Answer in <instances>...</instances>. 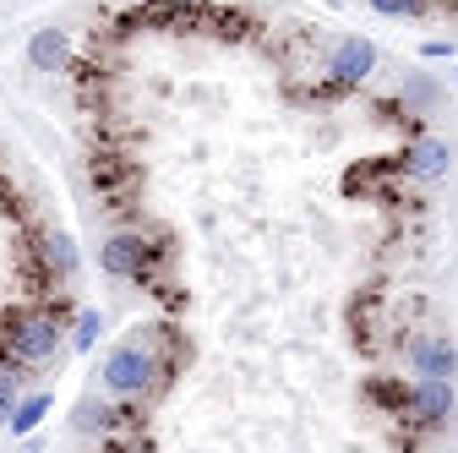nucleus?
Returning a JSON list of instances; mask_svg holds the SVG:
<instances>
[{
    "label": "nucleus",
    "instance_id": "6",
    "mask_svg": "<svg viewBox=\"0 0 458 453\" xmlns=\"http://www.w3.org/2000/svg\"><path fill=\"white\" fill-rule=\"evenodd\" d=\"M410 421L426 426V432H442L453 421V382H426L415 377L410 382Z\"/></svg>",
    "mask_w": 458,
    "mask_h": 453
},
{
    "label": "nucleus",
    "instance_id": "4",
    "mask_svg": "<svg viewBox=\"0 0 458 453\" xmlns=\"http://www.w3.org/2000/svg\"><path fill=\"white\" fill-rule=\"evenodd\" d=\"M404 361L426 382H453L458 377V345H453L447 333H415L410 345H404Z\"/></svg>",
    "mask_w": 458,
    "mask_h": 453
},
{
    "label": "nucleus",
    "instance_id": "3",
    "mask_svg": "<svg viewBox=\"0 0 458 453\" xmlns=\"http://www.w3.org/2000/svg\"><path fill=\"white\" fill-rule=\"evenodd\" d=\"M153 257H158V246L148 235H137V230H121V235H109L98 246V268L109 278H131V285H148L153 278Z\"/></svg>",
    "mask_w": 458,
    "mask_h": 453
},
{
    "label": "nucleus",
    "instance_id": "16",
    "mask_svg": "<svg viewBox=\"0 0 458 453\" xmlns=\"http://www.w3.org/2000/svg\"><path fill=\"white\" fill-rule=\"evenodd\" d=\"M49 262L61 268V273H72V268H77V252H72V241H66V235H55V241H49Z\"/></svg>",
    "mask_w": 458,
    "mask_h": 453
},
{
    "label": "nucleus",
    "instance_id": "7",
    "mask_svg": "<svg viewBox=\"0 0 458 453\" xmlns=\"http://www.w3.org/2000/svg\"><path fill=\"white\" fill-rule=\"evenodd\" d=\"M447 164H453V148H447L442 137H420V142H410V153H404V175H410V181H442Z\"/></svg>",
    "mask_w": 458,
    "mask_h": 453
},
{
    "label": "nucleus",
    "instance_id": "17",
    "mask_svg": "<svg viewBox=\"0 0 458 453\" xmlns=\"http://www.w3.org/2000/svg\"><path fill=\"white\" fill-rule=\"evenodd\" d=\"M420 55H426V61H453V38H431V44H420Z\"/></svg>",
    "mask_w": 458,
    "mask_h": 453
},
{
    "label": "nucleus",
    "instance_id": "10",
    "mask_svg": "<svg viewBox=\"0 0 458 453\" xmlns=\"http://www.w3.org/2000/svg\"><path fill=\"white\" fill-rule=\"evenodd\" d=\"M49 405H55L49 393H22V399H17V410H12V426H6V432H12V437H28V432H38V421L49 415Z\"/></svg>",
    "mask_w": 458,
    "mask_h": 453
},
{
    "label": "nucleus",
    "instance_id": "13",
    "mask_svg": "<svg viewBox=\"0 0 458 453\" xmlns=\"http://www.w3.org/2000/svg\"><path fill=\"white\" fill-rule=\"evenodd\" d=\"M126 175H131V169H126L121 158H114V153H104V158H93V186H98V192H114V186H121Z\"/></svg>",
    "mask_w": 458,
    "mask_h": 453
},
{
    "label": "nucleus",
    "instance_id": "2",
    "mask_svg": "<svg viewBox=\"0 0 458 453\" xmlns=\"http://www.w3.org/2000/svg\"><path fill=\"white\" fill-rule=\"evenodd\" d=\"M66 345V322L61 312H49V306H28V312H12L6 317V333H0V350H6L12 361H22L28 372L55 361Z\"/></svg>",
    "mask_w": 458,
    "mask_h": 453
},
{
    "label": "nucleus",
    "instance_id": "14",
    "mask_svg": "<svg viewBox=\"0 0 458 453\" xmlns=\"http://www.w3.org/2000/svg\"><path fill=\"white\" fill-rule=\"evenodd\" d=\"M104 328H109V322H104V312H82V317H77V333H72V350H93Z\"/></svg>",
    "mask_w": 458,
    "mask_h": 453
},
{
    "label": "nucleus",
    "instance_id": "9",
    "mask_svg": "<svg viewBox=\"0 0 458 453\" xmlns=\"http://www.w3.org/2000/svg\"><path fill=\"white\" fill-rule=\"evenodd\" d=\"M121 421H131V415L114 410V399H82V405L72 410V426H77V432H109V426H121Z\"/></svg>",
    "mask_w": 458,
    "mask_h": 453
},
{
    "label": "nucleus",
    "instance_id": "15",
    "mask_svg": "<svg viewBox=\"0 0 458 453\" xmlns=\"http://www.w3.org/2000/svg\"><path fill=\"white\" fill-rule=\"evenodd\" d=\"M371 12L377 17H426L431 0H371Z\"/></svg>",
    "mask_w": 458,
    "mask_h": 453
},
{
    "label": "nucleus",
    "instance_id": "12",
    "mask_svg": "<svg viewBox=\"0 0 458 453\" xmlns=\"http://www.w3.org/2000/svg\"><path fill=\"white\" fill-rule=\"evenodd\" d=\"M22 393H28V366L0 355V399H22Z\"/></svg>",
    "mask_w": 458,
    "mask_h": 453
},
{
    "label": "nucleus",
    "instance_id": "11",
    "mask_svg": "<svg viewBox=\"0 0 458 453\" xmlns=\"http://www.w3.org/2000/svg\"><path fill=\"white\" fill-rule=\"evenodd\" d=\"M366 399L382 405V410L410 415V388H398V382H387V377H371V382H366Z\"/></svg>",
    "mask_w": 458,
    "mask_h": 453
},
{
    "label": "nucleus",
    "instance_id": "1",
    "mask_svg": "<svg viewBox=\"0 0 458 453\" xmlns=\"http://www.w3.org/2000/svg\"><path fill=\"white\" fill-rule=\"evenodd\" d=\"M158 377H164V366H158L148 338H121V345L104 355V366H98V393L114 399V405H142L158 388Z\"/></svg>",
    "mask_w": 458,
    "mask_h": 453
},
{
    "label": "nucleus",
    "instance_id": "8",
    "mask_svg": "<svg viewBox=\"0 0 458 453\" xmlns=\"http://www.w3.org/2000/svg\"><path fill=\"white\" fill-rule=\"evenodd\" d=\"M28 61H33V72H66V61H72L66 28H38L28 38Z\"/></svg>",
    "mask_w": 458,
    "mask_h": 453
},
{
    "label": "nucleus",
    "instance_id": "18",
    "mask_svg": "<svg viewBox=\"0 0 458 453\" xmlns=\"http://www.w3.org/2000/svg\"><path fill=\"white\" fill-rule=\"evenodd\" d=\"M453 77H458V72H453Z\"/></svg>",
    "mask_w": 458,
    "mask_h": 453
},
{
    "label": "nucleus",
    "instance_id": "5",
    "mask_svg": "<svg viewBox=\"0 0 458 453\" xmlns=\"http://www.w3.org/2000/svg\"><path fill=\"white\" fill-rule=\"evenodd\" d=\"M371 72H377V44H371V38L350 33V38L333 44V55H327V77H333L338 88H360Z\"/></svg>",
    "mask_w": 458,
    "mask_h": 453
}]
</instances>
